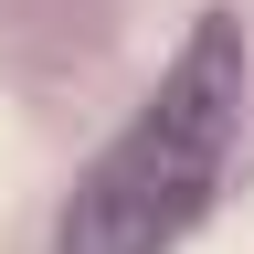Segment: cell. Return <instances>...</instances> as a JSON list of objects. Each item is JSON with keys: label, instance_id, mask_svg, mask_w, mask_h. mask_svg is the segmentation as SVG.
<instances>
[{"label": "cell", "instance_id": "obj_1", "mask_svg": "<svg viewBox=\"0 0 254 254\" xmlns=\"http://www.w3.org/2000/svg\"><path fill=\"white\" fill-rule=\"evenodd\" d=\"M233 117H244V32L212 11V21H190V43H180L170 74H159V95L74 180L64 254H170L190 222L212 212V190H222Z\"/></svg>", "mask_w": 254, "mask_h": 254}]
</instances>
